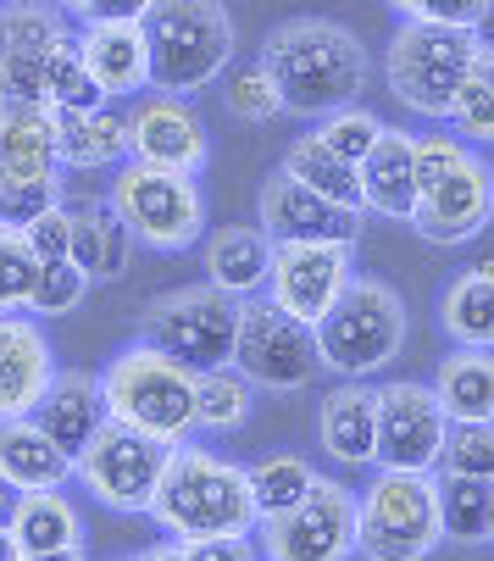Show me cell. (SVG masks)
Segmentation results:
<instances>
[{"instance_id": "1", "label": "cell", "mask_w": 494, "mask_h": 561, "mask_svg": "<svg viewBox=\"0 0 494 561\" xmlns=\"http://www.w3.org/2000/svg\"><path fill=\"white\" fill-rule=\"evenodd\" d=\"M262 67L273 72L278 101L295 117H328L356 106L367 90V50L345 23L328 18H289L262 39Z\"/></svg>"}, {"instance_id": "2", "label": "cell", "mask_w": 494, "mask_h": 561, "mask_svg": "<svg viewBox=\"0 0 494 561\" xmlns=\"http://www.w3.org/2000/svg\"><path fill=\"white\" fill-rule=\"evenodd\" d=\"M150 517L173 539H222V534L262 528L244 467H233L211 450H195V445H173L168 472H161L156 501H150Z\"/></svg>"}, {"instance_id": "3", "label": "cell", "mask_w": 494, "mask_h": 561, "mask_svg": "<svg viewBox=\"0 0 494 561\" xmlns=\"http://www.w3.org/2000/svg\"><path fill=\"white\" fill-rule=\"evenodd\" d=\"M150 45V90L195 95L233 61V18L222 0H156L139 18Z\"/></svg>"}, {"instance_id": "4", "label": "cell", "mask_w": 494, "mask_h": 561, "mask_svg": "<svg viewBox=\"0 0 494 561\" xmlns=\"http://www.w3.org/2000/svg\"><path fill=\"white\" fill-rule=\"evenodd\" d=\"M101 394H106V417L139 434H156L168 445H184L195 434V373L145 340L106 362Z\"/></svg>"}, {"instance_id": "5", "label": "cell", "mask_w": 494, "mask_h": 561, "mask_svg": "<svg viewBox=\"0 0 494 561\" xmlns=\"http://www.w3.org/2000/svg\"><path fill=\"white\" fill-rule=\"evenodd\" d=\"M445 539L434 472H378L356 501V550L367 561H423Z\"/></svg>"}, {"instance_id": "6", "label": "cell", "mask_w": 494, "mask_h": 561, "mask_svg": "<svg viewBox=\"0 0 494 561\" xmlns=\"http://www.w3.org/2000/svg\"><path fill=\"white\" fill-rule=\"evenodd\" d=\"M317 351L322 367L340 378H372L383 362H394L405 340V300L378 278H351L345 295L317 317Z\"/></svg>"}, {"instance_id": "7", "label": "cell", "mask_w": 494, "mask_h": 561, "mask_svg": "<svg viewBox=\"0 0 494 561\" xmlns=\"http://www.w3.org/2000/svg\"><path fill=\"white\" fill-rule=\"evenodd\" d=\"M478 34L472 28H445V23H400L389 39V90L405 112L417 117H450L456 90L467 84Z\"/></svg>"}, {"instance_id": "8", "label": "cell", "mask_w": 494, "mask_h": 561, "mask_svg": "<svg viewBox=\"0 0 494 561\" xmlns=\"http://www.w3.org/2000/svg\"><path fill=\"white\" fill-rule=\"evenodd\" d=\"M106 206L150 251H189L195 239L206 233V195H200V184L189 173L123 162L117 179H112Z\"/></svg>"}, {"instance_id": "9", "label": "cell", "mask_w": 494, "mask_h": 561, "mask_svg": "<svg viewBox=\"0 0 494 561\" xmlns=\"http://www.w3.org/2000/svg\"><path fill=\"white\" fill-rule=\"evenodd\" d=\"M239 306L244 300L222 295L217 284L156 295L145 306V317H139V340L156 345L161 356L184 362L189 373L228 367L233 362V340H239Z\"/></svg>"}, {"instance_id": "10", "label": "cell", "mask_w": 494, "mask_h": 561, "mask_svg": "<svg viewBox=\"0 0 494 561\" xmlns=\"http://www.w3.org/2000/svg\"><path fill=\"white\" fill-rule=\"evenodd\" d=\"M168 456H173L168 439L106 417L95 428V439L72 456V478H84V490L112 512H150L156 484H161V472H168Z\"/></svg>"}, {"instance_id": "11", "label": "cell", "mask_w": 494, "mask_h": 561, "mask_svg": "<svg viewBox=\"0 0 494 561\" xmlns=\"http://www.w3.org/2000/svg\"><path fill=\"white\" fill-rule=\"evenodd\" d=\"M233 367L251 378L256 389L273 394H295L322 373V351H317V329L300 317L278 311L273 300H244L239 306V340H233Z\"/></svg>"}, {"instance_id": "12", "label": "cell", "mask_w": 494, "mask_h": 561, "mask_svg": "<svg viewBox=\"0 0 494 561\" xmlns=\"http://www.w3.org/2000/svg\"><path fill=\"white\" fill-rule=\"evenodd\" d=\"M267 561H351L356 556V495L340 478H317L289 512L262 517Z\"/></svg>"}, {"instance_id": "13", "label": "cell", "mask_w": 494, "mask_h": 561, "mask_svg": "<svg viewBox=\"0 0 494 561\" xmlns=\"http://www.w3.org/2000/svg\"><path fill=\"white\" fill-rule=\"evenodd\" d=\"M450 417L434 383H383L378 389V467L389 472H439Z\"/></svg>"}, {"instance_id": "14", "label": "cell", "mask_w": 494, "mask_h": 561, "mask_svg": "<svg viewBox=\"0 0 494 561\" xmlns=\"http://www.w3.org/2000/svg\"><path fill=\"white\" fill-rule=\"evenodd\" d=\"M356 245H328V239H284L273 245V267H267V300L300 323L317 317L345 295V284L356 278Z\"/></svg>"}, {"instance_id": "15", "label": "cell", "mask_w": 494, "mask_h": 561, "mask_svg": "<svg viewBox=\"0 0 494 561\" xmlns=\"http://www.w3.org/2000/svg\"><path fill=\"white\" fill-rule=\"evenodd\" d=\"M67 39L50 0H0V106H50L45 61Z\"/></svg>"}, {"instance_id": "16", "label": "cell", "mask_w": 494, "mask_h": 561, "mask_svg": "<svg viewBox=\"0 0 494 561\" xmlns=\"http://www.w3.org/2000/svg\"><path fill=\"white\" fill-rule=\"evenodd\" d=\"M494 217V168L478 150L461 156V168L445 173L439 184H428L411 206V228H417L428 245H467L472 233H483Z\"/></svg>"}, {"instance_id": "17", "label": "cell", "mask_w": 494, "mask_h": 561, "mask_svg": "<svg viewBox=\"0 0 494 561\" xmlns=\"http://www.w3.org/2000/svg\"><path fill=\"white\" fill-rule=\"evenodd\" d=\"M206 156H211L206 123H200V112L184 95H161L156 90V95H145L134 106V117H128V162L200 179Z\"/></svg>"}, {"instance_id": "18", "label": "cell", "mask_w": 494, "mask_h": 561, "mask_svg": "<svg viewBox=\"0 0 494 561\" xmlns=\"http://www.w3.org/2000/svg\"><path fill=\"white\" fill-rule=\"evenodd\" d=\"M262 233L273 239V245H284V239H328V245H356V228L361 217L340 211L334 201L311 195L306 184H295L284 168L262 184Z\"/></svg>"}, {"instance_id": "19", "label": "cell", "mask_w": 494, "mask_h": 561, "mask_svg": "<svg viewBox=\"0 0 494 561\" xmlns=\"http://www.w3.org/2000/svg\"><path fill=\"white\" fill-rule=\"evenodd\" d=\"M56 378V356L45 334L18 311H0V423L7 417H34Z\"/></svg>"}, {"instance_id": "20", "label": "cell", "mask_w": 494, "mask_h": 561, "mask_svg": "<svg viewBox=\"0 0 494 561\" xmlns=\"http://www.w3.org/2000/svg\"><path fill=\"white\" fill-rule=\"evenodd\" d=\"M78 56H84V67L106 101L150 90V45H145L139 23H90L78 34Z\"/></svg>"}, {"instance_id": "21", "label": "cell", "mask_w": 494, "mask_h": 561, "mask_svg": "<svg viewBox=\"0 0 494 561\" xmlns=\"http://www.w3.org/2000/svg\"><path fill=\"white\" fill-rule=\"evenodd\" d=\"M317 434H322V450L345 467L378 461V389H367L361 378L328 389L317 412Z\"/></svg>"}, {"instance_id": "22", "label": "cell", "mask_w": 494, "mask_h": 561, "mask_svg": "<svg viewBox=\"0 0 494 561\" xmlns=\"http://www.w3.org/2000/svg\"><path fill=\"white\" fill-rule=\"evenodd\" d=\"M361 173V201L378 217L411 222V206H417V150H411L405 128H383L372 139V150L356 162Z\"/></svg>"}, {"instance_id": "23", "label": "cell", "mask_w": 494, "mask_h": 561, "mask_svg": "<svg viewBox=\"0 0 494 561\" xmlns=\"http://www.w3.org/2000/svg\"><path fill=\"white\" fill-rule=\"evenodd\" d=\"M34 423L56 439V450L78 456V450L95 439V428L106 423L101 378H90V373H56L50 389H45V400L34 407Z\"/></svg>"}, {"instance_id": "24", "label": "cell", "mask_w": 494, "mask_h": 561, "mask_svg": "<svg viewBox=\"0 0 494 561\" xmlns=\"http://www.w3.org/2000/svg\"><path fill=\"white\" fill-rule=\"evenodd\" d=\"M267 267H273V239L262 228L228 222L206 239V284H217L233 300H251L267 289Z\"/></svg>"}, {"instance_id": "25", "label": "cell", "mask_w": 494, "mask_h": 561, "mask_svg": "<svg viewBox=\"0 0 494 561\" xmlns=\"http://www.w3.org/2000/svg\"><path fill=\"white\" fill-rule=\"evenodd\" d=\"M0 478L28 490H61L72 478V456L56 450V439L34 417H7L0 423Z\"/></svg>"}, {"instance_id": "26", "label": "cell", "mask_w": 494, "mask_h": 561, "mask_svg": "<svg viewBox=\"0 0 494 561\" xmlns=\"http://www.w3.org/2000/svg\"><path fill=\"white\" fill-rule=\"evenodd\" d=\"M56 162L61 168H123L128 162V117L112 106L95 112H56Z\"/></svg>"}, {"instance_id": "27", "label": "cell", "mask_w": 494, "mask_h": 561, "mask_svg": "<svg viewBox=\"0 0 494 561\" xmlns=\"http://www.w3.org/2000/svg\"><path fill=\"white\" fill-rule=\"evenodd\" d=\"M67 217H72V251H67V262L78 273H90V278H123L128 256H134V233L117 222V211L106 201H72Z\"/></svg>"}, {"instance_id": "28", "label": "cell", "mask_w": 494, "mask_h": 561, "mask_svg": "<svg viewBox=\"0 0 494 561\" xmlns=\"http://www.w3.org/2000/svg\"><path fill=\"white\" fill-rule=\"evenodd\" d=\"M295 184H306L311 195H322V201H334L340 211H351V217H361L367 211V201H361V173H356V162H345V156H334L317 134H300V139H289V150H284V162H278Z\"/></svg>"}, {"instance_id": "29", "label": "cell", "mask_w": 494, "mask_h": 561, "mask_svg": "<svg viewBox=\"0 0 494 561\" xmlns=\"http://www.w3.org/2000/svg\"><path fill=\"white\" fill-rule=\"evenodd\" d=\"M0 168L56 179V106H0Z\"/></svg>"}, {"instance_id": "30", "label": "cell", "mask_w": 494, "mask_h": 561, "mask_svg": "<svg viewBox=\"0 0 494 561\" xmlns=\"http://www.w3.org/2000/svg\"><path fill=\"white\" fill-rule=\"evenodd\" d=\"M434 394L450 423H494V351H450Z\"/></svg>"}, {"instance_id": "31", "label": "cell", "mask_w": 494, "mask_h": 561, "mask_svg": "<svg viewBox=\"0 0 494 561\" xmlns=\"http://www.w3.org/2000/svg\"><path fill=\"white\" fill-rule=\"evenodd\" d=\"M439 323L456 351H494V267H467L445 300H439Z\"/></svg>"}, {"instance_id": "32", "label": "cell", "mask_w": 494, "mask_h": 561, "mask_svg": "<svg viewBox=\"0 0 494 561\" xmlns=\"http://www.w3.org/2000/svg\"><path fill=\"white\" fill-rule=\"evenodd\" d=\"M12 534L28 550H61V545H78L84 523H78V506L61 495V490H28L18 501V517H12Z\"/></svg>"}, {"instance_id": "33", "label": "cell", "mask_w": 494, "mask_h": 561, "mask_svg": "<svg viewBox=\"0 0 494 561\" xmlns=\"http://www.w3.org/2000/svg\"><path fill=\"white\" fill-rule=\"evenodd\" d=\"M251 407H256V383L244 378L233 362L195 373V428L228 434V428H239L244 417H251Z\"/></svg>"}, {"instance_id": "34", "label": "cell", "mask_w": 494, "mask_h": 561, "mask_svg": "<svg viewBox=\"0 0 494 561\" xmlns=\"http://www.w3.org/2000/svg\"><path fill=\"white\" fill-rule=\"evenodd\" d=\"M244 478H251L256 512H262V517H278V512H289L300 495H311V484H317L322 472H317L306 456L284 450V456H262L256 467H244Z\"/></svg>"}, {"instance_id": "35", "label": "cell", "mask_w": 494, "mask_h": 561, "mask_svg": "<svg viewBox=\"0 0 494 561\" xmlns=\"http://www.w3.org/2000/svg\"><path fill=\"white\" fill-rule=\"evenodd\" d=\"M439 523H445V539L483 545L489 539V478L439 472Z\"/></svg>"}, {"instance_id": "36", "label": "cell", "mask_w": 494, "mask_h": 561, "mask_svg": "<svg viewBox=\"0 0 494 561\" xmlns=\"http://www.w3.org/2000/svg\"><path fill=\"white\" fill-rule=\"evenodd\" d=\"M45 101H50L56 112H95V106H112V101L101 95V84L90 78L84 56H78V34H67V39L50 50V61H45Z\"/></svg>"}, {"instance_id": "37", "label": "cell", "mask_w": 494, "mask_h": 561, "mask_svg": "<svg viewBox=\"0 0 494 561\" xmlns=\"http://www.w3.org/2000/svg\"><path fill=\"white\" fill-rule=\"evenodd\" d=\"M50 206H61V173L56 179H28V173H12L0 168V228L23 233L34 217H45Z\"/></svg>"}, {"instance_id": "38", "label": "cell", "mask_w": 494, "mask_h": 561, "mask_svg": "<svg viewBox=\"0 0 494 561\" xmlns=\"http://www.w3.org/2000/svg\"><path fill=\"white\" fill-rule=\"evenodd\" d=\"M439 472L456 478H489L494 484V423H450Z\"/></svg>"}, {"instance_id": "39", "label": "cell", "mask_w": 494, "mask_h": 561, "mask_svg": "<svg viewBox=\"0 0 494 561\" xmlns=\"http://www.w3.org/2000/svg\"><path fill=\"white\" fill-rule=\"evenodd\" d=\"M222 101H228V112H233L239 123H273V117L284 112V101H278V84H273V72H267L262 61L239 67V72L228 78Z\"/></svg>"}, {"instance_id": "40", "label": "cell", "mask_w": 494, "mask_h": 561, "mask_svg": "<svg viewBox=\"0 0 494 561\" xmlns=\"http://www.w3.org/2000/svg\"><path fill=\"white\" fill-rule=\"evenodd\" d=\"M334 156H345V162H361V156L372 150V139L383 134V123L367 112V106H340V112H328V117H317V128H311Z\"/></svg>"}, {"instance_id": "41", "label": "cell", "mask_w": 494, "mask_h": 561, "mask_svg": "<svg viewBox=\"0 0 494 561\" xmlns=\"http://www.w3.org/2000/svg\"><path fill=\"white\" fill-rule=\"evenodd\" d=\"M34 284H39V262H34V251L23 245V233L0 228V311H28Z\"/></svg>"}, {"instance_id": "42", "label": "cell", "mask_w": 494, "mask_h": 561, "mask_svg": "<svg viewBox=\"0 0 494 561\" xmlns=\"http://www.w3.org/2000/svg\"><path fill=\"white\" fill-rule=\"evenodd\" d=\"M90 273H78L72 262H56V267H39V284H34V300H28V311L34 317H67V311H78L84 306V295H90Z\"/></svg>"}, {"instance_id": "43", "label": "cell", "mask_w": 494, "mask_h": 561, "mask_svg": "<svg viewBox=\"0 0 494 561\" xmlns=\"http://www.w3.org/2000/svg\"><path fill=\"white\" fill-rule=\"evenodd\" d=\"M450 134H461L467 145H494V84H478V78H467V84L456 90L450 101Z\"/></svg>"}, {"instance_id": "44", "label": "cell", "mask_w": 494, "mask_h": 561, "mask_svg": "<svg viewBox=\"0 0 494 561\" xmlns=\"http://www.w3.org/2000/svg\"><path fill=\"white\" fill-rule=\"evenodd\" d=\"M405 23H445V28H483L494 0H389Z\"/></svg>"}, {"instance_id": "45", "label": "cell", "mask_w": 494, "mask_h": 561, "mask_svg": "<svg viewBox=\"0 0 494 561\" xmlns=\"http://www.w3.org/2000/svg\"><path fill=\"white\" fill-rule=\"evenodd\" d=\"M411 150H417V195L428 190V184H439L445 173H456L461 168V156L472 150L461 134H411Z\"/></svg>"}, {"instance_id": "46", "label": "cell", "mask_w": 494, "mask_h": 561, "mask_svg": "<svg viewBox=\"0 0 494 561\" xmlns=\"http://www.w3.org/2000/svg\"><path fill=\"white\" fill-rule=\"evenodd\" d=\"M23 245L34 251V262H39V267L67 262V251H72V217H67V201H61V206H50L45 217H34V222L23 228Z\"/></svg>"}, {"instance_id": "47", "label": "cell", "mask_w": 494, "mask_h": 561, "mask_svg": "<svg viewBox=\"0 0 494 561\" xmlns=\"http://www.w3.org/2000/svg\"><path fill=\"white\" fill-rule=\"evenodd\" d=\"M184 561H262L251 534H222V539H179Z\"/></svg>"}, {"instance_id": "48", "label": "cell", "mask_w": 494, "mask_h": 561, "mask_svg": "<svg viewBox=\"0 0 494 561\" xmlns=\"http://www.w3.org/2000/svg\"><path fill=\"white\" fill-rule=\"evenodd\" d=\"M156 0H95L90 7V23H139Z\"/></svg>"}, {"instance_id": "49", "label": "cell", "mask_w": 494, "mask_h": 561, "mask_svg": "<svg viewBox=\"0 0 494 561\" xmlns=\"http://www.w3.org/2000/svg\"><path fill=\"white\" fill-rule=\"evenodd\" d=\"M467 78H478V84H494V39H478V50H472V67H467Z\"/></svg>"}, {"instance_id": "50", "label": "cell", "mask_w": 494, "mask_h": 561, "mask_svg": "<svg viewBox=\"0 0 494 561\" xmlns=\"http://www.w3.org/2000/svg\"><path fill=\"white\" fill-rule=\"evenodd\" d=\"M18 501H23V490L0 478V528H12V517H18Z\"/></svg>"}, {"instance_id": "51", "label": "cell", "mask_w": 494, "mask_h": 561, "mask_svg": "<svg viewBox=\"0 0 494 561\" xmlns=\"http://www.w3.org/2000/svg\"><path fill=\"white\" fill-rule=\"evenodd\" d=\"M23 561H90L84 545H61V550H28Z\"/></svg>"}, {"instance_id": "52", "label": "cell", "mask_w": 494, "mask_h": 561, "mask_svg": "<svg viewBox=\"0 0 494 561\" xmlns=\"http://www.w3.org/2000/svg\"><path fill=\"white\" fill-rule=\"evenodd\" d=\"M0 561H23V545H18L12 528H0Z\"/></svg>"}, {"instance_id": "53", "label": "cell", "mask_w": 494, "mask_h": 561, "mask_svg": "<svg viewBox=\"0 0 494 561\" xmlns=\"http://www.w3.org/2000/svg\"><path fill=\"white\" fill-rule=\"evenodd\" d=\"M139 561H184V556H179V539H173V545H156V550H145Z\"/></svg>"}, {"instance_id": "54", "label": "cell", "mask_w": 494, "mask_h": 561, "mask_svg": "<svg viewBox=\"0 0 494 561\" xmlns=\"http://www.w3.org/2000/svg\"><path fill=\"white\" fill-rule=\"evenodd\" d=\"M50 7H56V12H78V18H90L95 0H50Z\"/></svg>"}, {"instance_id": "55", "label": "cell", "mask_w": 494, "mask_h": 561, "mask_svg": "<svg viewBox=\"0 0 494 561\" xmlns=\"http://www.w3.org/2000/svg\"><path fill=\"white\" fill-rule=\"evenodd\" d=\"M489 539H494V484H489Z\"/></svg>"}, {"instance_id": "56", "label": "cell", "mask_w": 494, "mask_h": 561, "mask_svg": "<svg viewBox=\"0 0 494 561\" xmlns=\"http://www.w3.org/2000/svg\"><path fill=\"white\" fill-rule=\"evenodd\" d=\"M134 561H139V556H134Z\"/></svg>"}]
</instances>
